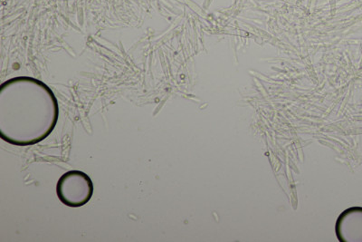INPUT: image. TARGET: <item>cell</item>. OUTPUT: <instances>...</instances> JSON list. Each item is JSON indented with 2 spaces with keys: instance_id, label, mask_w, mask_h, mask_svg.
Here are the masks:
<instances>
[{
  "instance_id": "obj_1",
  "label": "cell",
  "mask_w": 362,
  "mask_h": 242,
  "mask_svg": "<svg viewBox=\"0 0 362 242\" xmlns=\"http://www.w3.org/2000/svg\"><path fill=\"white\" fill-rule=\"evenodd\" d=\"M59 117L58 101L49 86L31 76H16L0 86V137L16 146L47 139Z\"/></svg>"
},
{
  "instance_id": "obj_3",
  "label": "cell",
  "mask_w": 362,
  "mask_h": 242,
  "mask_svg": "<svg viewBox=\"0 0 362 242\" xmlns=\"http://www.w3.org/2000/svg\"><path fill=\"white\" fill-rule=\"evenodd\" d=\"M336 234L341 242H362V207L346 209L339 215Z\"/></svg>"
},
{
  "instance_id": "obj_2",
  "label": "cell",
  "mask_w": 362,
  "mask_h": 242,
  "mask_svg": "<svg viewBox=\"0 0 362 242\" xmlns=\"http://www.w3.org/2000/svg\"><path fill=\"white\" fill-rule=\"evenodd\" d=\"M93 183L87 173L81 171H69L58 180L57 195L63 204L79 208L87 204L93 195Z\"/></svg>"
}]
</instances>
